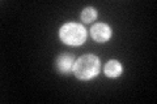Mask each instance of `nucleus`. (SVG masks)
Returning a JSON list of instances; mask_svg holds the SVG:
<instances>
[{
    "instance_id": "nucleus-4",
    "label": "nucleus",
    "mask_w": 157,
    "mask_h": 104,
    "mask_svg": "<svg viewBox=\"0 0 157 104\" xmlns=\"http://www.w3.org/2000/svg\"><path fill=\"white\" fill-rule=\"evenodd\" d=\"M73 65H75V59L70 53H62L56 57L55 66L56 70L62 74H67L73 72Z\"/></svg>"
},
{
    "instance_id": "nucleus-1",
    "label": "nucleus",
    "mask_w": 157,
    "mask_h": 104,
    "mask_svg": "<svg viewBox=\"0 0 157 104\" xmlns=\"http://www.w3.org/2000/svg\"><path fill=\"white\" fill-rule=\"evenodd\" d=\"M100 59L94 55H84L81 56L78 60L75 61L73 65V73L78 80L86 81L92 80L93 77H96L100 73Z\"/></svg>"
},
{
    "instance_id": "nucleus-5",
    "label": "nucleus",
    "mask_w": 157,
    "mask_h": 104,
    "mask_svg": "<svg viewBox=\"0 0 157 104\" xmlns=\"http://www.w3.org/2000/svg\"><path fill=\"white\" fill-rule=\"evenodd\" d=\"M104 70H105V74L107 77L115 78V77H118V76H121L122 74V72H123V66H122V64L119 61L111 60L105 65Z\"/></svg>"
},
{
    "instance_id": "nucleus-6",
    "label": "nucleus",
    "mask_w": 157,
    "mask_h": 104,
    "mask_svg": "<svg viewBox=\"0 0 157 104\" xmlns=\"http://www.w3.org/2000/svg\"><path fill=\"white\" fill-rule=\"evenodd\" d=\"M81 21L82 22H85V23H89L92 21H94V20L97 18V12H96V9L94 8H92V7H88L85 8L84 11L81 12Z\"/></svg>"
},
{
    "instance_id": "nucleus-3",
    "label": "nucleus",
    "mask_w": 157,
    "mask_h": 104,
    "mask_svg": "<svg viewBox=\"0 0 157 104\" xmlns=\"http://www.w3.org/2000/svg\"><path fill=\"white\" fill-rule=\"evenodd\" d=\"M90 35L98 43H105L111 37V29L106 23H96L90 29Z\"/></svg>"
},
{
    "instance_id": "nucleus-2",
    "label": "nucleus",
    "mask_w": 157,
    "mask_h": 104,
    "mask_svg": "<svg viewBox=\"0 0 157 104\" xmlns=\"http://www.w3.org/2000/svg\"><path fill=\"white\" fill-rule=\"evenodd\" d=\"M59 37H60L62 42L68 46H81L86 41V30L81 25L70 22L62 26Z\"/></svg>"
}]
</instances>
